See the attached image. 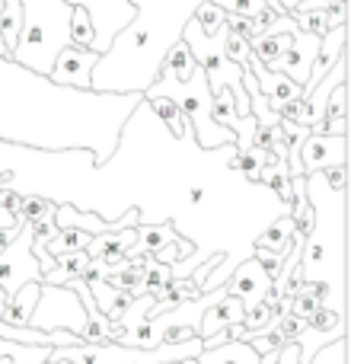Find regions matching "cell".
<instances>
[{"label":"cell","mask_w":351,"mask_h":364,"mask_svg":"<svg viewBox=\"0 0 351 364\" xmlns=\"http://www.w3.org/2000/svg\"><path fill=\"white\" fill-rule=\"evenodd\" d=\"M141 100L144 93L64 87L0 55V144L45 154L90 151L93 166H102Z\"/></svg>","instance_id":"obj_1"},{"label":"cell","mask_w":351,"mask_h":364,"mask_svg":"<svg viewBox=\"0 0 351 364\" xmlns=\"http://www.w3.org/2000/svg\"><path fill=\"white\" fill-rule=\"evenodd\" d=\"M259 364H278V348H271V352H265L262 355V361Z\"/></svg>","instance_id":"obj_19"},{"label":"cell","mask_w":351,"mask_h":364,"mask_svg":"<svg viewBox=\"0 0 351 364\" xmlns=\"http://www.w3.org/2000/svg\"><path fill=\"white\" fill-rule=\"evenodd\" d=\"M70 45H77V48L93 45V23H90V13L83 6H74V13H70Z\"/></svg>","instance_id":"obj_17"},{"label":"cell","mask_w":351,"mask_h":364,"mask_svg":"<svg viewBox=\"0 0 351 364\" xmlns=\"http://www.w3.org/2000/svg\"><path fill=\"white\" fill-rule=\"evenodd\" d=\"M294 220H291V214H278L275 220H271L269 227H265L262 233L256 237V250H265V252H275V256H284V252L291 250V243H294Z\"/></svg>","instance_id":"obj_13"},{"label":"cell","mask_w":351,"mask_h":364,"mask_svg":"<svg viewBox=\"0 0 351 364\" xmlns=\"http://www.w3.org/2000/svg\"><path fill=\"white\" fill-rule=\"evenodd\" d=\"M173 100L179 112L188 119L195 134V144L201 151H214L224 144H237V134L230 128L214 122V93L207 87L205 68L192 58L185 42H176L160 68L157 80L144 90V100Z\"/></svg>","instance_id":"obj_4"},{"label":"cell","mask_w":351,"mask_h":364,"mask_svg":"<svg viewBox=\"0 0 351 364\" xmlns=\"http://www.w3.org/2000/svg\"><path fill=\"white\" fill-rule=\"evenodd\" d=\"M51 364H68V361H51Z\"/></svg>","instance_id":"obj_20"},{"label":"cell","mask_w":351,"mask_h":364,"mask_svg":"<svg viewBox=\"0 0 351 364\" xmlns=\"http://www.w3.org/2000/svg\"><path fill=\"white\" fill-rule=\"evenodd\" d=\"M74 6H83L90 13V23H93V45L90 48L96 55H102L112 45V38L131 26L134 13H138L128 0H74Z\"/></svg>","instance_id":"obj_6"},{"label":"cell","mask_w":351,"mask_h":364,"mask_svg":"<svg viewBox=\"0 0 351 364\" xmlns=\"http://www.w3.org/2000/svg\"><path fill=\"white\" fill-rule=\"evenodd\" d=\"M271 284L275 282H271L269 272H265L256 259H246L243 265H237V269L230 272V278L224 282V291L233 297H239V301H243V310H249L269 297Z\"/></svg>","instance_id":"obj_9"},{"label":"cell","mask_w":351,"mask_h":364,"mask_svg":"<svg viewBox=\"0 0 351 364\" xmlns=\"http://www.w3.org/2000/svg\"><path fill=\"white\" fill-rule=\"evenodd\" d=\"M320 38L316 32H294V36L288 38V48H281V55L271 61V74H284L291 77V80L297 83V87H303V83L310 80V70H313V61H316V51H320Z\"/></svg>","instance_id":"obj_7"},{"label":"cell","mask_w":351,"mask_h":364,"mask_svg":"<svg viewBox=\"0 0 351 364\" xmlns=\"http://www.w3.org/2000/svg\"><path fill=\"white\" fill-rule=\"evenodd\" d=\"M51 348L45 346H23V342L0 339V358H13L10 364H45Z\"/></svg>","instance_id":"obj_16"},{"label":"cell","mask_w":351,"mask_h":364,"mask_svg":"<svg viewBox=\"0 0 351 364\" xmlns=\"http://www.w3.org/2000/svg\"><path fill=\"white\" fill-rule=\"evenodd\" d=\"M19 6H23V26L10 58L36 74H51L58 51L70 45L74 0H19ZM0 55H6L4 38H0Z\"/></svg>","instance_id":"obj_5"},{"label":"cell","mask_w":351,"mask_h":364,"mask_svg":"<svg viewBox=\"0 0 351 364\" xmlns=\"http://www.w3.org/2000/svg\"><path fill=\"white\" fill-rule=\"evenodd\" d=\"M278 364H303L297 342H284V346L278 348ZM307 364H345V336L335 339V342H329V346L323 348V352H316Z\"/></svg>","instance_id":"obj_14"},{"label":"cell","mask_w":351,"mask_h":364,"mask_svg":"<svg viewBox=\"0 0 351 364\" xmlns=\"http://www.w3.org/2000/svg\"><path fill=\"white\" fill-rule=\"evenodd\" d=\"M45 364H51V361H45Z\"/></svg>","instance_id":"obj_21"},{"label":"cell","mask_w":351,"mask_h":364,"mask_svg":"<svg viewBox=\"0 0 351 364\" xmlns=\"http://www.w3.org/2000/svg\"><path fill=\"white\" fill-rule=\"evenodd\" d=\"M310 230L303 233L301 278L326 288L323 307L345 316V166L303 176Z\"/></svg>","instance_id":"obj_3"},{"label":"cell","mask_w":351,"mask_h":364,"mask_svg":"<svg viewBox=\"0 0 351 364\" xmlns=\"http://www.w3.org/2000/svg\"><path fill=\"white\" fill-rule=\"evenodd\" d=\"M301 170L303 176L316 170H329V166H345L348 164V134H326V132H310L301 144Z\"/></svg>","instance_id":"obj_8"},{"label":"cell","mask_w":351,"mask_h":364,"mask_svg":"<svg viewBox=\"0 0 351 364\" xmlns=\"http://www.w3.org/2000/svg\"><path fill=\"white\" fill-rule=\"evenodd\" d=\"M134 19L99 55L90 90L99 93H144L157 80L166 55L205 0H128Z\"/></svg>","instance_id":"obj_2"},{"label":"cell","mask_w":351,"mask_h":364,"mask_svg":"<svg viewBox=\"0 0 351 364\" xmlns=\"http://www.w3.org/2000/svg\"><path fill=\"white\" fill-rule=\"evenodd\" d=\"M99 61L93 48H77V45H68V48L58 51L55 68H51V80L64 83V87H77V90H90V77H93V68Z\"/></svg>","instance_id":"obj_10"},{"label":"cell","mask_w":351,"mask_h":364,"mask_svg":"<svg viewBox=\"0 0 351 364\" xmlns=\"http://www.w3.org/2000/svg\"><path fill=\"white\" fill-rule=\"evenodd\" d=\"M265 4H269L275 13H294V6L301 4V0H265Z\"/></svg>","instance_id":"obj_18"},{"label":"cell","mask_w":351,"mask_h":364,"mask_svg":"<svg viewBox=\"0 0 351 364\" xmlns=\"http://www.w3.org/2000/svg\"><path fill=\"white\" fill-rule=\"evenodd\" d=\"M93 233L87 230H77V227H58L48 240H45V252L48 256H68V252H77V250H87Z\"/></svg>","instance_id":"obj_15"},{"label":"cell","mask_w":351,"mask_h":364,"mask_svg":"<svg viewBox=\"0 0 351 364\" xmlns=\"http://www.w3.org/2000/svg\"><path fill=\"white\" fill-rule=\"evenodd\" d=\"M42 288H45V282H26V284H19L13 294H6L4 320L0 323H6V326H26L38 304V297H42Z\"/></svg>","instance_id":"obj_11"},{"label":"cell","mask_w":351,"mask_h":364,"mask_svg":"<svg viewBox=\"0 0 351 364\" xmlns=\"http://www.w3.org/2000/svg\"><path fill=\"white\" fill-rule=\"evenodd\" d=\"M195 361L198 364H259L262 355L249 342H220V346L201 348Z\"/></svg>","instance_id":"obj_12"}]
</instances>
